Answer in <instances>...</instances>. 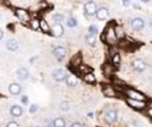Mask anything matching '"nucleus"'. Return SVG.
<instances>
[{
    "label": "nucleus",
    "mask_w": 152,
    "mask_h": 127,
    "mask_svg": "<svg viewBox=\"0 0 152 127\" xmlns=\"http://www.w3.org/2000/svg\"><path fill=\"white\" fill-rule=\"evenodd\" d=\"M97 32H98V28L95 25H90L89 26V33L90 35H97Z\"/></svg>",
    "instance_id": "29"
},
{
    "label": "nucleus",
    "mask_w": 152,
    "mask_h": 127,
    "mask_svg": "<svg viewBox=\"0 0 152 127\" xmlns=\"http://www.w3.org/2000/svg\"><path fill=\"white\" fill-rule=\"evenodd\" d=\"M127 105L135 110H143L145 107V101H138V99L127 98Z\"/></svg>",
    "instance_id": "6"
},
{
    "label": "nucleus",
    "mask_w": 152,
    "mask_h": 127,
    "mask_svg": "<svg viewBox=\"0 0 152 127\" xmlns=\"http://www.w3.org/2000/svg\"><path fill=\"white\" fill-rule=\"evenodd\" d=\"M5 48L11 52H15L19 49V43H17L16 40H8L7 44H5Z\"/></svg>",
    "instance_id": "19"
},
{
    "label": "nucleus",
    "mask_w": 152,
    "mask_h": 127,
    "mask_svg": "<svg viewBox=\"0 0 152 127\" xmlns=\"http://www.w3.org/2000/svg\"><path fill=\"white\" fill-rule=\"evenodd\" d=\"M80 62H81V57H80V56H78V57L77 58H73V61H72V64L73 65H75V66H78V65H80Z\"/></svg>",
    "instance_id": "30"
},
{
    "label": "nucleus",
    "mask_w": 152,
    "mask_h": 127,
    "mask_svg": "<svg viewBox=\"0 0 152 127\" xmlns=\"http://www.w3.org/2000/svg\"><path fill=\"white\" fill-rule=\"evenodd\" d=\"M37 109H39V106H37V105H32L31 107H29V113H31V114L36 113V111H37Z\"/></svg>",
    "instance_id": "31"
},
{
    "label": "nucleus",
    "mask_w": 152,
    "mask_h": 127,
    "mask_svg": "<svg viewBox=\"0 0 152 127\" xmlns=\"http://www.w3.org/2000/svg\"><path fill=\"white\" fill-rule=\"evenodd\" d=\"M150 25H151V28H152V20H151V21H150Z\"/></svg>",
    "instance_id": "39"
},
{
    "label": "nucleus",
    "mask_w": 152,
    "mask_h": 127,
    "mask_svg": "<svg viewBox=\"0 0 152 127\" xmlns=\"http://www.w3.org/2000/svg\"><path fill=\"white\" fill-rule=\"evenodd\" d=\"M40 29L44 33H50V26H49V24L45 20H40Z\"/></svg>",
    "instance_id": "21"
},
{
    "label": "nucleus",
    "mask_w": 152,
    "mask_h": 127,
    "mask_svg": "<svg viewBox=\"0 0 152 127\" xmlns=\"http://www.w3.org/2000/svg\"><path fill=\"white\" fill-rule=\"evenodd\" d=\"M29 77V72L27 68H19L17 69V78L20 79V81H25Z\"/></svg>",
    "instance_id": "15"
},
{
    "label": "nucleus",
    "mask_w": 152,
    "mask_h": 127,
    "mask_svg": "<svg viewBox=\"0 0 152 127\" xmlns=\"http://www.w3.org/2000/svg\"><path fill=\"white\" fill-rule=\"evenodd\" d=\"M102 93H103V95L106 97H110V98H113V97H116V91L114 89L111 85H106V86L102 87Z\"/></svg>",
    "instance_id": "14"
},
{
    "label": "nucleus",
    "mask_w": 152,
    "mask_h": 127,
    "mask_svg": "<svg viewBox=\"0 0 152 127\" xmlns=\"http://www.w3.org/2000/svg\"><path fill=\"white\" fill-rule=\"evenodd\" d=\"M66 25H68L69 28H74V26H77V20L70 17V19H68V21H66Z\"/></svg>",
    "instance_id": "27"
},
{
    "label": "nucleus",
    "mask_w": 152,
    "mask_h": 127,
    "mask_svg": "<svg viewBox=\"0 0 152 127\" xmlns=\"http://www.w3.org/2000/svg\"><path fill=\"white\" fill-rule=\"evenodd\" d=\"M83 81L86 82V84L93 85V84H95V82H97V78H95V76L91 72H87V73H85V74H83Z\"/></svg>",
    "instance_id": "18"
},
{
    "label": "nucleus",
    "mask_w": 152,
    "mask_h": 127,
    "mask_svg": "<svg viewBox=\"0 0 152 127\" xmlns=\"http://www.w3.org/2000/svg\"><path fill=\"white\" fill-rule=\"evenodd\" d=\"M50 33L54 37H62L64 36V26L61 25V23H56L53 28H50Z\"/></svg>",
    "instance_id": "10"
},
{
    "label": "nucleus",
    "mask_w": 152,
    "mask_h": 127,
    "mask_svg": "<svg viewBox=\"0 0 152 127\" xmlns=\"http://www.w3.org/2000/svg\"><path fill=\"white\" fill-rule=\"evenodd\" d=\"M148 115H150V117L152 118V109H150V110H148Z\"/></svg>",
    "instance_id": "37"
},
{
    "label": "nucleus",
    "mask_w": 152,
    "mask_h": 127,
    "mask_svg": "<svg viewBox=\"0 0 152 127\" xmlns=\"http://www.w3.org/2000/svg\"><path fill=\"white\" fill-rule=\"evenodd\" d=\"M8 90H10V93L12 94V95H17V94L21 93V85L13 82V84H11L10 86H8Z\"/></svg>",
    "instance_id": "16"
},
{
    "label": "nucleus",
    "mask_w": 152,
    "mask_h": 127,
    "mask_svg": "<svg viewBox=\"0 0 152 127\" xmlns=\"http://www.w3.org/2000/svg\"><path fill=\"white\" fill-rule=\"evenodd\" d=\"M86 43H87V45H90V46H94L95 45V43H97V37H95V35H87L86 36Z\"/></svg>",
    "instance_id": "22"
},
{
    "label": "nucleus",
    "mask_w": 152,
    "mask_h": 127,
    "mask_svg": "<svg viewBox=\"0 0 152 127\" xmlns=\"http://www.w3.org/2000/svg\"><path fill=\"white\" fill-rule=\"evenodd\" d=\"M115 33H116V37L118 38L124 37V32H123V28H122V26H115Z\"/></svg>",
    "instance_id": "25"
},
{
    "label": "nucleus",
    "mask_w": 152,
    "mask_h": 127,
    "mask_svg": "<svg viewBox=\"0 0 152 127\" xmlns=\"http://www.w3.org/2000/svg\"><path fill=\"white\" fill-rule=\"evenodd\" d=\"M53 54H54L56 60L62 61L64 58L66 57V49L64 48V46H56V48L53 49Z\"/></svg>",
    "instance_id": "8"
},
{
    "label": "nucleus",
    "mask_w": 152,
    "mask_h": 127,
    "mask_svg": "<svg viewBox=\"0 0 152 127\" xmlns=\"http://www.w3.org/2000/svg\"><path fill=\"white\" fill-rule=\"evenodd\" d=\"M97 4H95L93 0H90V1H87L86 4H85V15L86 16H93V15H95L97 12Z\"/></svg>",
    "instance_id": "7"
},
{
    "label": "nucleus",
    "mask_w": 152,
    "mask_h": 127,
    "mask_svg": "<svg viewBox=\"0 0 152 127\" xmlns=\"http://www.w3.org/2000/svg\"><path fill=\"white\" fill-rule=\"evenodd\" d=\"M64 20H65L64 15H61V13H56V15H53V21H56V23H62Z\"/></svg>",
    "instance_id": "26"
},
{
    "label": "nucleus",
    "mask_w": 152,
    "mask_h": 127,
    "mask_svg": "<svg viewBox=\"0 0 152 127\" xmlns=\"http://www.w3.org/2000/svg\"><path fill=\"white\" fill-rule=\"evenodd\" d=\"M29 25H31V28L33 29V31H39L40 29V19H31L29 20Z\"/></svg>",
    "instance_id": "20"
},
{
    "label": "nucleus",
    "mask_w": 152,
    "mask_h": 127,
    "mask_svg": "<svg viewBox=\"0 0 152 127\" xmlns=\"http://www.w3.org/2000/svg\"><path fill=\"white\" fill-rule=\"evenodd\" d=\"M60 109H61V110H62V111H68L69 110V109H70V103L69 102H61L60 103Z\"/></svg>",
    "instance_id": "28"
},
{
    "label": "nucleus",
    "mask_w": 152,
    "mask_h": 127,
    "mask_svg": "<svg viewBox=\"0 0 152 127\" xmlns=\"http://www.w3.org/2000/svg\"><path fill=\"white\" fill-rule=\"evenodd\" d=\"M15 13H16L17 19L21 20L23 23H29V20H31V15H29V12L27 10H23V8H16Z\"/></svg>",
    "instance_id": "3"
},
{
    "label": "nucleus",
    "mask_w": 152,
    "mask_h": 127,
    "mask_svg": "<svg viewBox=\"0 0 152 127\" xmlns=\"http://www.w3.org/2000/svg\"><path fill=\"white\" fill-rule=\"evenodd\" d=\"M66 72L64 69H56L54 72H53V78L56 79L57 82H62V81H65V78H66Z\"/></svg>",
    "instance_id": "12"
},
{
    "label": "nucleus",
    "mask_w": 152,
    "mask_h": 127,
    "mask_svg": "<svg viewBox=\"0 0 152 127\" xmlns=\"http://www.w3.org/2000/svg\"><path fill=\"white\" fill-rule=\"evenodd\" d=\"M140 1H142V3H150L151 0H140Z\"/></svg>",
    "instance_id": "38"
},
{
    "label": "nucleus",
    "mask_w": 152,
    "mask_h": 127,
    "mask_svg": "<svg viewBox=\"0 0 152 127\" xmlns=\"http://www.w3.org/2000/svg\"><path fill=\"white\" fill-rule=\"evenodd\" d=\"M131 26H132L134 31H142L144 28V20L142 17H135V19L131 20Z\"/></svg>",
    "instance_id": "9"
},
{
    "label": "nucleus",
    "mask_w": 152,
    "mask_h": 127,
    "mask_svg": "<svg viewBox=\"0 0 152 127\" xmlns=\"http://www.w3.org/2000/svg\"><path fill=\"white\" fill-rule=\"evenodd\" d=\"M103 40L106 41V43H109V44H115V41L118 40V37H116V33H115V28L114 26H107L106 28V32H104V35H103Z\"/></svg>",
    "instance_id": "1"
},
{
    "label": "nucleus",
    "mask_w": 152,
    "mask_h": 127,
    "mask_svg": "<svg viewBox=\"0 0 152 127\" xmlns=\"http://www.w3.org/2000/svg\"><path fill=\"white\" fill-rule=\"evenodd\" d=\"M130 4H131L130 0H123V5H124V7H128Z\"/></svg>",
    "instance_id": "34"
},
{
    "label": "nucleus",
    "mask_w": 152,
    "mask_h": 127,
    "mask_svg": "<svg viewBox=\"0 0 152 127\" xmlns=\"http://www.w3.org/2000/svg\"><path fill=\"white\" fill-rule=\"evenodd\" d=\"M10 111H11V115H12V117H16V118H19L23 115V107L19 105H13Z\"/></svg>",
    "instance_id": "17"
},
{
    "label": "nucleus",
    "mask_w": 152,
    "mask_h": 127,
    "mask_svg": "<svg viewBox=\"0 0 152 127\" xmlns=\"http://www.w3.org/2000/svg\"><path fill=\"white\" fill-rule=\"evenodd\" d=\"M70 126H72V127H81V126H83V123H81V122H73Z\"/></svg>",
    "instance_id": "32"
},
{
    "label": "nucleus",
    "mask_w": 152,
    "mask_h": 127,
    "mask_svg": "<svg viewBox=\"0 0 152 127\" xmlns=\"http://www.w3.org/2000/svg\"><path fill=\"white\" fill-rule=\"evenodd\" d=\"M3 37H4V32H3V31H1V29H0V40H1V38H3Z\"/></svg>",
    "instance_id": "36"
},
{
    "label": "nucleus",
    "mask_w": 152,
    "mask_h": 127,
    "mask_svg": "<svg viewBox=\"0 0 152 127\" xmlns=\"http://www.w3.org/2000/svg\"><path fill=\"white\" fill-rule=\"evenodd\" d=\"M119 64H121V54L119 53H114L113 58H111V65L113 66H119Z\"/></svg>",
    "instance_id": "23"
},
{
    "label": "nucleus",
    "mask_w": 152,
    "mask_h": 127,
    "mask_svg": "<svg viewBox=\"0 0 152 127\" xmlns=\"http://www.w3.org/2000/svg\"><path fill=\"white\" fill-rule=\"evenodd\" d=\"M95 16H97V19L99 21H103V20H106L107 17H109V10L104 7H101L97 10V12H95Z\"/></svg>",
    "instance_id": "11"
},
{
    "label": "nucleus",
    "mask_w": 152,
    "mask_h": 127,
    "mask_svg": "<svg viewBox=\"0 0 152 127\" xmlns=\"http://www.w3.org/2000/svg\"><path fill=\"white\" fill-rule=\"evenodd\" d=\"M21 101L24 102V103H27V102H28V98H27V97H23V98H21Z\"/></svg>",
    "instance_id": "35"
},
{
    "label": "nucleus",
    "mask_w": 152,
    "mask_h": 127,
    "mask_svg": "<svg viewBox=\"0 0 152 127\" xmlns=\"http://www.w3.org/2000/svg\"><path fill=\"white\" fill-rule=\"evenodd\" d=\"M116 119H118V111L115 109H109V110L104 111V120H106V123L113 125V123L116 122Z\"/></svg>",
    "instance_id": "2"
},
{
    "label": "nucleus",
    "mask_w": 152,
    "mask_h": 127,
    "mask_svg": "<svg viewBox=\"0 0 152 127\" xmlns=\"http://www.w3.org/2000/svg\"><path fill=\"white\" fill-rule=\"evenodd\" d=\"M126 95L131 99H138V101H145V95H143L140 91L134 90V89H128L126 90Z\"/></svg>",
    "instance_id": "5"
},
{
    "label": "nucleus",
    "mask_w": 152,
    "mask_h": 127,
    "mask_svg": "<svg viewBox=\"0 0 152 127\" xmlns=\"http://www.w3.org/2000/svg\"><path fill=\"white\" fill-rule=\"evenodd\" d=\"M132 69L138 73H142L147 69V64H145V61L142 60V58H136V60H134V62H132Z\"/></svg>",
    "instance_id": "4"
},
{
    "label": "nucleus",
    "mask_w": 152,
    "mask_h": 127,
    "mask_svg": "<svg viewBox=\"0 0 152 127\" xmlns=\"http://www.w3.org/2000/svg\"><path fill=\"white\" fill-rule=\"evenodd\" d=\"M78 82H80V79H78V77H77V76L69 74V76H66V78H65V84H66V86H69V87L77 86Z\"/></svg>",
    "instance_id": "13"
},
{
    "label": "nucleus",
    "mask_w": 152,
    "mask_h": 127,
    "mask_svg": "<svg viewBox=\"0 0 152 127\" xmlns=\"http://www.w3.org/2000/svg\"><path fill=\"white\" fill-rule=\"evenodd\" d=\"M7 126H8V127H19L20 125H19V123H17V122H10Z\"/></svg>",
    "instance_id": "33"
},
{
    "label": "nucleus",
    "mask_w": 152,
    "mask_h": 127,
    "mask_svg": "<svg viewBox=\"0 0 152 127\" xmlns=\"http://www.w3.org/2000/svg\"><path fill=\"white\" fill-rule=\"evenodd\" d=\"M52 125H53L54 127H65V119H62V118H56V119L53 120V122H52Z\"/></svg>",
    "instance_id": "24"
}]
</instances>
